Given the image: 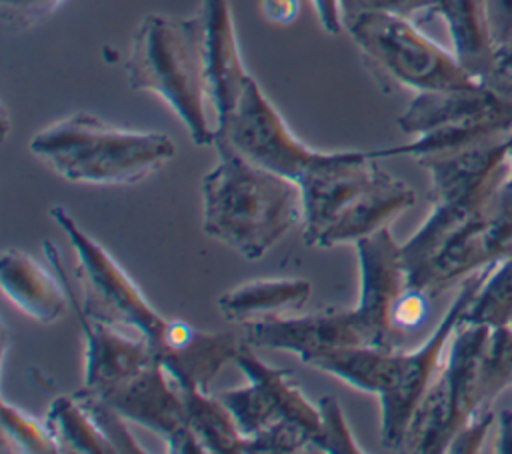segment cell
<instances>
[{
  "mask_svg": "<svg viewBox=\"0 0 512 454\" xmlns=\"http://www.w3.org/2000/svg\"><path fill=\"white\" fill-rule=\"evenodd\" d=\"M216 136H224L250 162L294 180L298 186L334 154L314 150L298 140L252 76L234 114Z\"/></svg>",
  "mask_w": 512,
  "mask_h": 454,
  "instance_id": "ba28073f",
  "label": "cell"
},
{
  "mask_svg": "<svg viewBox=\"0 0 512 454\" xmlns=\"http://www.w3.org/2000/svg\"><path fill=\"white\" fill-rule=\"evenodd\" d=\"M242 328V338L250 348L286 350L304 364L336 348L364 346L352 308H324L304 316H282Z\"/></svg>",
  "mask_w": 512,
  "mask_h": 454,
  "instance_id": "9a60e30c",
  "label": "cell"
},
{
  "mask_svg": "<svg viewBox=\"0 0 512 454\" xmlns=\"http://www.w3.org/2000/svg\"><path fill=\"white\" fill-rule=\"evenodd\" d=\"M80 404L86 408L98 430L104 434V438L114 446L116 452L122 454H144L146 450L138 444V440L132 436V432L126 426V418L100 394H96L90 388H80L74 392Z\"/></svg>",
  "mask_w": 512,
  "mask_h": 454,
  "instance_id": "484cf974",
  "label": "cell"
},
{
  "mask_svg": "<svg viewBox=\"0 0 512 454\" xmlns=\"http://www.w3.org/2000/svg\"><path fill=\"white\" fill-rule=\"evenodd\" d=\"M482 84L490 86L506 98H512V40L496 46L492 68Z\"/></svg>",
  "mask_w": 512,
  "mask_h": 454,
  "instance_id": "1f68e13d",
  "label": "cell"
},
{
  "mask_svg": "<svg viewBox=\"0 0 512 454\" xmlns=\"http://www.w3.org/2000/svg\"><path fill=\"white\" fill-rule=\"evenodd\" d=\"M46 258L52 262L56 274L60 276L70 306H74V312L78 316V324L84 332L86 350H84V386L92 390H104L114 384H120L132 376H136L146 366L158 362V354L152 350V346L138 334L128 336L118 326L108 324L104 320H98L84 312L80 306L78 290L70 284L68 276L64 274L62 256L54 242L44 240L42 242Z\"/></svg>",
  "mask_w": 512,
  "mask_h": 454,
  "instance_id": "7c38bea8",
  "label": "cell"
},
{
  "mask_svg": "<svg viewBox=\"0 0 512 454\" xmlns=\"http://www.w3.org/2000/svg\"><path fill=\"white\" fill-rule=\"evenodd\" d=\"M428 296L424 292L406 288L404 294L398 298L396 306H394V322L410 332L412 328H416L418 324H422L426 312H428Z\"/></svg>",
  "mask_w": 512,
  "mask_h": 454,
  "instance_id": "4dcf8cb0",
  "label": "cell"
},
{
  "mask_svg": "<svg viewBox=\"0 0 512 454\" xmlns=\"http://www.w3.org/2000/svg\"><path fill=\"white\" fill-rule=\"evenodd\" d=\"M496 46L512 40V0H484Z\"/></svg>",
  "mask_w": 512,
  "mask_h": 454,
  "instance_id": "d6a6232c",
  "label": "cell"
},
{
  "mask_svg": "<svg viewBox=\"0 0 512 454\" xmlns=\"http://www.w3.org/2000/svg\"><path fill=\"white\" fill-rule=\"evenodd\" d=\"M498 436L494 444V452L498 454H512V410L504 408L496 416Z\"/></svg>",
  "mask_w": 512,
  "mask_h": 454,
  "instance_id": "d590c367",
  "label": "cell"
},
{
  "mask_svg": "<svg viewBox=\"0 0 512 454\" xmlns=\"http://www.w3.org/2000/svg\"><path fill=\"white\" fill-rule=\"evenodd\" d=\"M128 86L158 96L184 124L196 146H212L208 92L202 64L200 16L148 14L136 26L126 60Z\"/></svg>",
  "mask_w": 512,
  "mask_h": 454,
  "instance_id": "277c9868",
  "label": "cell"
},
{
  "mask_svg": "<svg viewBox=\"0 0 512 454\" xmlns=\"http://www.w3.org/2000/svg\"><path fill=\"white\" fill-rule=\"evenodd\" d=\"M494 422H496V416H494L492 408L478 410L454 434L446 452H450V454H476V452H480V446L484 444V438H486V434H488V430Z\"/></svg>",
  "mask_w": 512,
  "mask_h": 454,
  "instance_id": "f546056e",
  "label": "cell"
},
{
  "mask_svg": "<svg viewBox=\"0 0 512 454\" xmlns=\"http://www.w3.org/2000/svg\"><path fill=\"white\" fill-rule=\"evenodd\" d=\"M488 332V326L460 320L448 342L446 358L412 416L404 442L406 452H446L454 434L472 414L492 408L482 406L480 400V358Z\"/></svg>",
  "mask_w": 512,
  "mask_h": 454,
  "instance_id": "8992f818",
  "label": "cell"
},
{
  "mask_svg": "<svg viewBox=\"0 0 512 454\" xmlns=\"http://www.w3.org/2000/svg\"><path fill=\"white\" fill-rule=\"evenodd\" d=\"M234 362L246 374L248 386L220 392L218 398L232 412L246 442L280 422H290L304 428L312 444L320 430V408L300 392L292 372L262 362L248 346L238 352Z\"/></svg>",
  "mask_w": 512,
  "mask_h": 454,
  "instance_id": "9c48e42d",
  "label": "cell"
},
{
  "mask_svg": "<svg viewBox=\"0 0 512 454\" xmlns=\"http://www.w3.org/2000/svg\"><path fill=\"white\" fill-rule=\"evenodd\" d=\"M506 186H508L510 192H512V146H510V152H508V176H506Z\"/></svg>",
  "mask_w": 512,
  "mask_h": 454,
  "instance_id": "8d00e7d4",
  "label": "cell"
},
{
  "mask_svg": "<svg viewBox=\"0 0 512 454\" xmlns=\"http://www.w3.org/2000/svg\"><path fill=\"white\" fill-rule=\"evenodd\" d=\"M310 2L316 10V16H318L322 28L332 36L340 34V30L344 28L342 12H340V0H310Z\"/></svg>",
  "mask_w": 512,
  "mask_h": 454,
  "instance_id": "e575fe53",
  "label": "cell"
},
{
  "mask_svg": "<svg viewBox=\"0 0 512 454\" xmlns=\"http://www.w3.org/2000/svg\"><path fill=\"white\" fill-rule=\"evenodd\" d=\"M94 392L108 400L126 420L158 434L166 442L168 452H204L190 428L184 398L160 360L120 384Z\"/></svg>",
  "mask_w": 512,
  "mask_h": 454,
  "instance_id": "8fae6325",
  "label": "cell"
},
{
  "mask_svg": "<svg viewBox=\"0 0 512 454\" xmlns=\"http://www.w3.org/2000/svg\"><path fill=\"white\" fill-rule=\"evenodd\" d=\"M434 0H340L342 22L360 12H386L404 18H414L416 14L430 16Z\"/></svg>",
  "mask_w": 512,
  "mask_h": 454,
  "instance_id": "f1b7e54d",
  "label": "cell"
},
{
  "mask_svg": "<svg viewBox=\"0 0 512 454\" xmlns=\"http://www.w3.org/2000/svg\"><path fill=\"white\" fill-rule=\"evenodd\" d=\"M382 168L370 152L338 150L302 184L304 198V244L318 248L320 238L338 214L370 188Z\"/></svg>",
  "mask_w": 512,
  "mask_h": 454,
  "instance_id": "5bb4252c",
  "label": "cell"
},
{
  "mask_svg": "<svg viewBox=\"0 0 512 454\" xmlns=\"http://www.w3.org/2000/svg\"><path fill=\"white\" fill-rule=\"evenodd\" d=\"M212 146L218 162L202 178V230L242 258L260 260L304 220L302 190L250 162L224 136Z\"/></svg>",
  "mask_w": 512,
  "mask_h": 454,
  "instance_id": "7a4b0ae2",
  "label": "cell"
},
{
  "mask_svg": "<svg viewBox=\"0 0 512 454\" xmlns=\"http://www.w3.org/2000/svg\"><path fill=\"white\" fill-rule=\"evenodd\" d=\"M352 42L386 78L414 92L454 90L480 84L456 56L426 34L412 18L386 12H360L344 20Z\"/></svg>",
  "mask_w": 512,
  "mask_h": 454,
  "instance_id": "5b68a950",
  "label": "cell"
},
{
  "mask_svg": "<svg viewBox=\"0 0 512 454\" xmlns=\"http://www.w3.org/2000/svg\"><path fill=\"white\" fill-rule=\"evenodd\" d=\"M494 266L476 270L460 282L434 332L414 350L346 346L314 356L308 366L344 380L348 386L376 394L380 400V442L388 450H404L412 416L440 370L446 346L464 310Z\"/></svg>",
  "mask_w": 512,
  "mask_h": 454,
  "instance_id": "6da1fadb",
  "label": "cell"
},
{
  "mask_svg": "<svg viewBox=\"0 0 512 454\" xmlns=\"http://www.w3.org/2000/svg\"><path fill=\"white\" fill-rule=\"evenodd\" d=\"M430 16L444 20L452 54L472 78L482 82L496 52L484 0H434Z\"/></svg>",
  "mask_w": 512,
  "mask_h": 454,
  "instance_id": "d6986e66",
  "label": "cell"
},
{
  "mask_svg": "<svg viewBox=\"0 0 512 454\" xmlns=\"http://www.w3.org/2000/svg\"><path fill=\"white\" fill-rule=\"evenodd\" d=\"M0 286L4 296L38 324H54L70 304L68 292L32 256L18 248H6L0 258Z\"/></svg>",
  "mask_w": 512,
  "mask_h": 454,
  "instance_id": "e0dca14e",
  "label": "cell"
},
{
  "mask_svg": "<svg viewBox=\"0 0 512 454\" xmlns=\"http://www.w3.org/2000/svg\"><path fill=\"white\" fill-rule=\"evenodd\" d=\"M508 326H510V328H512V318H510V324H508Z\"/></svg>",
  "mask_w": 512,
  "mask_h": 454,
  "instance_id": "74e56055",
  "label": "cell"
},
{
  "mask_svg": "<svg viewBox=\"0 0 512 454\" xmlns=\"http://www.w3.org/2000/svg\"><path fill=\"white\" fill-rule=\"evenodd\" d=\"M320 408V430L312 438L314 450L328 454H358L362 448L352 436V430L344 418V412L334 396H322Z\"/></svg>",
  "mask_w": 512,
  "mask_h": 454,
  "instance_id": "4316f807",
  "label": "cell"
},
{
  "mask_svg": "<svg viewBox=\"0 0 512 454\" xmlns=\"http://www.w3.org/2000/svg\"><path fill=\"white\" fill-rule=\"evenodd\" d=\"M172 378L184 398L190 428L202 450L214 454H246V438L240 434L238 424L224 402L190 380Z\"/></svg>",
  "mask_w": 512,
  "mask_h": 454,
  "instance_id": "ffe728a7",
  "label": "cell"
},
{
  "mask_svg": "<svg viewBox=\"0 0 512 454\" xmlns=\"http://www.w3.org/2000/svg\"><path fill=\"white\" fill-rule=\"evenodd\" d=\"M312 294V284L304 278H258L224 292L218 312L236 324H254L290 316L304 308Z\"/></svg>",
  "mask_w": 512,
  "mask_h": 454,
  "instance_id": "ac0fdd59",
  "label": "cell"
},
{
  "mask_svg": "<svg viewBox=\"0 0 512 454\" xmlns=\"http://www.w3.org/2000/svg\"><path fill=\"white\" fill-rule=\"evenodd\" d=\"M28 150L60 178L90 186H132L176 154L162 132L112 126L90 112H74L38 130Z\"/></svg>",
  "mask_w": 512,
  "mask_h": 454,
  "instance_id": "3957f363",
  "label": "cell"
},
{
  "mask_svg": "<svg viewBox=\"0 0 512 454\" xmlns=\"http://www.w3.org/2000/svg\"><path fill=\"white\" fill-rule=\"evenodd\" d=\"M298 0H260V12L270 24L286 26L292 24L298 16Z\"/></svg>",
  "mask_w": 512,
  "mask_h": 454,
  "instance_id": "836d02e7",
  "label": "cell"
},
{
  "mask_svg": "<svg viewBox=\"0 0 512 454\" xmlns=\"http://www.w3.org/2000/svg\"><path fill=\"white\" fill-rule=\"evenodd\" d=\"M198 16L202 28V64L206 92L216 118L214 128L218 132L234 114L250 80V74L246 72L242 62L230 2L202 0Z\"/></svg>",
  "mask_w": 512,
  "mask_h": 454,
  "instance_id": "4fadbf2b",
  "label": "cell"
},
{
  "mask_svg": "<svg viewBox=\"0 0 512 454\" xmlns=\"http://www.w3.org/2000/svg\"><path fill=\"white\" fill-rule=\"evenodd\" d=\"M354 246L360 268V292L352 314L362 342L364 346L386 350L400 348L408 336L394 322V306L408 288L400 244L386 224L360 238Z\"/></svg>",
  "mask_w": 512,
  "mask_h": 454,
  "instance_id": "30bf717a",
  "label": "cell"
},
{
  "mask_svg": "<svg viewBox=\"0 0 512 454\" xmlns=\"http://www.w3.org/2000/svg\"><path fill=\"white\" fill-rule=\"evenodd\" d=\"M50 216L76 254V276L82 288L80 306L84 312L142 336L160 358L170 320L144 298L112 254L90 238L62 206H54Z\"/></svg>",
  "mask_w": 512,
  "mask_h": 454,
  "instance_id": "52a82bcc",
  "label": "cell"
},
{
  "mask_svg": "<svg viewBox=\"0 0 512 454\" xmlns=\"http://www.w3.org/2000/svg\"><path fill=\"white\" fill-rule=\"evenodd\" d=\"M44 424L60 452L116 454L114 446L98 430L76 394L54 398Z\"/></svg>",
  "mask_w": 512,
  "mask_h": 454,
  "instance_id": "7402d4cb",
  "label": "cell"
},
{
  "mask_svg": "<svg viewBox=\"0 0 512 454\" xmlns=\"http://www.w3.org/2000/svg\"><path fill=\"white\" fill-rule=\"evenodd\" d=\"M66 0H0L2 24L12 32H22L50 18Z\"/></svg>",
  "mask_w": 512,
  "mask_h": 454,
  "instance_id": "83f0119b",
  "label": "cell"
},
{
  "mask_svg": "<svg viewBox=\"0 0 512 454\" xmlns=\"http://www.w3.org/2000/svg\"><path fill=\"white\" fill-rule=\"evenodd\" d=\"M2 442H10L14 450L26 454H54L60 452L46 424H40L28 412L2 400Z\"/></svg>",
  "mask_w": 512,
  "mask_h": 454,
  "instance_id": "d4e9b609",
  "label": "cell"
},
{
  "mask_svg": "<svg viewBox=\"0 0 512 454\" xmlns=\"http://www.w3.org/2000/svg\"><path fill=\"white\" fill-rule=\"evenodd\" d=\"M416 202L414 190L382 170L376 182L354 198L332 222L320 238L318 248H334L340 244H356L360 238L386 226L392 218L412 208Z\"/></svg>",
  "mask_w": 512,
  "mask_h": 454,
  "instance_id": "2e32d148",
  "label": "cell"
},
{
  "mask_svg": "<svg viewBox=\"0 0 512 454\" xmlns=\"http://www.w3.org/2000/svg\"><path fill=\"white\" fill-rule=\"evenodd\" d=\"M244 346H248L244 338L232 332H204L196 328L184 346L160 358V362L172 376L190 380L208 392L212 378L226 362L234 360Z\"/></svg>",
  "mask_w": 512,
  "mask_h": 454,
  "instance_id": "44dd1931",
  "label": "cell"
},
{
  "mask_svg": "<svg viewBox=\"0 0 512 454\" xmlns=\"http://www.w3.org/2000/svg\"><path fill=\"white\" fill-rule=\"evenodd\" d=\"M512 318V258L498 262L480 288L476 290L474 298L470 300L468 308L462 314V322L482 324L488 328L508 326Z\"/></svg>",
  "mask_w": 512,
  "mask_h": 454,
  "instance_id": "603a6c76",
  "label": "cell"
},
{
  "mask_svg": "<svg viewBox=\"0 0 512 454\" xmlns=\"http://www.w3.org/2000/svg\"><path fill=\"white\" fill-rule=\"evenodd\" d=\"M512 386V328H490L480 358V400L492 406L496 396Z\"/></svg>",
  "mask_w": 512,
  "mask_h": 454,
  "instance_id": "cb8c5ba5",
  "label": "cell"
}]
</instances>
